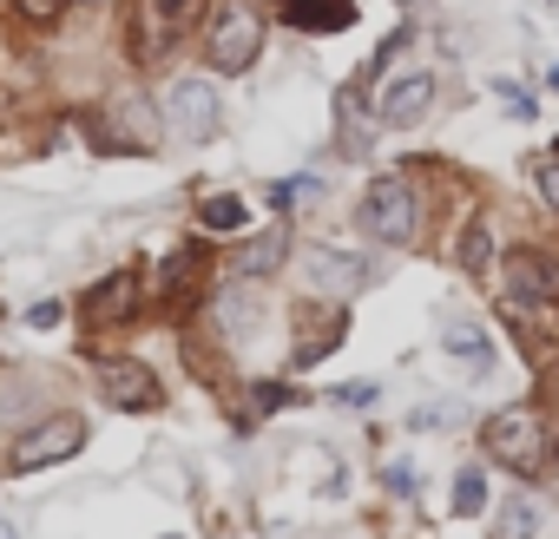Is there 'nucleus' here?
Masks as SVG:
<instances>
[{
  "label": "nucleus",
  "instance_id": "obj_1",
  "mask_svg": "<svg viewBox=\"0 0 559 539\" xmlns=\"http://www.w3.org/2000/svg\"><path fill=\"white\" fill-rule=\"evenodd\" d=\"M480 447H487L493 460H507L513 474H539V467H546V428H539L533 408H500V415H487V421H480Z\"/></svg>",
  "mask_w": 559,
  "mask_h": 539
},
{
  "label": "nucleus",
  "instance_id": "obj_2",
  "mask_svg": "<svg viewBox=\"0 0 559 539\" xmlns=\"http://www.w3.org/2000/svg\"><path fill=\"white\" fill-rule=\"evenodd\" d=\"M356 224H362L376 243H415L421 204H415V191H408L402 178H376V184L362 191V204H356Z\"/></svg>",
  "mask_w": 559,
  "mask_h": 539
},
{
  "label": "nucleus",
  "instance_id": "obj_3",
  "mask_svg": "<svg viewBox=\"0 0 559 539\" xmlns=\"http://www.w3.org/2000/svg\"><path fill=\"white\" fill-rule=\"evenodd\" d=\"M86 447V415H47L40 428H27L14 441V474H40V467H60Z\"/></svg>",
  "mask_w": 559,
  "mask_h": 539
},
{
  "label": "nucleus",
  "instance_id": "obj_4",
  "mask_svg": "<svg viewBox=\"0 0 559 539\" xmlns=\"http://www.w3.org/2000/svg\"><path fill=\"white\" fill-rule=\"evenodd\" d=\"M217 86L211 80H198V73H185V80H171V93H165V125L178 132V139H211L217 132Z\"/></svg>",
  "mask_w": 559,
  "mask_h": 539
},
{
  "label": "nucleus",
  "instance_id": "obj_5",
  "mask_svg": "<svg viewBox=\"0 0 559 539\" xmlns=\"http://www.w3.org/2000/svg\"><path fill=\"white\" fill-rule=\"evenodd\" d=\"M257 47H263V21L250 8H224L217 27H211V67L217 73H243L257 60Z\"/></svg>",
  "mask_w": 559,
  "mask_h": 539
},
{
  "label": "nucleus",
  "instance_id": "obj_6",
  "mask_svg": "<svg viewBox=\"0 0 559 539\" xmlns=\"http://www.w3.org/2000/svg\"><path fill=\"white\" fill-rule=\"evenodd\" d=\"M99 388H106V402H112V408H126V415H139V408H158V402H165L158 375H152L139 356H106V362H99Z\"/></svg>",
  "mask_w": 559,
  "mask_h": 539
},
{
  "label": "nucleus",
  "instance_id": "obj_7",
  "mask_svg": "<svg viewBox=\"0 0 559 539\" xmlns=\"http://www.w3.org/2000/svg\"><path fill=\"white\" fill-rule=\"evenodd\" d=\"M428 106H435V73H402V80H389V86H382L376 119H382V125H395V132H408V125H421V119H428Z\"/></svg>",
  "mask_w": 559,
  "mask_h": 539
},
{
  "label": "nucleus",
  "instance_id": "obj_8",
  "mask_svg": "<svg viewBox=\"0 0 559 539\" xmlns=\"http://www.w3.org/2000/svg\"><path fill=\"white\" fill-rule=\"evenodd\" d=\"M507 290L520 303H559V256L546 250H513L507 256Z\"/></svg>",
  "mask_w": 559,
  "mask_h": 539
},
{
  "label": "nucleus",
  "instance_id": "obj_9",
  "mask_svg": "<svg viewBox=\"0 0 559 539\" xmlns=\"http://www.w3.org/2000/svg\"><path fill=\"white\" fill-rule=\"evenodd\" d=\"M310 284L349 297V290L369 284V263H362V256H343V250H310Z\"/></svg>",
  "mask_w": 559,
  "mask_h": 539
},
{
  "label": "nucleus",
  "instance_id": "obj_10",
  "mask_svg": "<svg viewBox=\"0 0 559 539\" xmlns=\"http://www.w3.org/2000/svg\"><path fill=\"white\" fill-rule=\"evenodd\" d=\"M86 310H93L99 323L132 316V310H139V277H132V270H112V277H99V284H93V297H86Z\"/></svg>",
  "mask_w": 559,
  "mask_h": 539
},
{
  "label": "nucleus",
  "instance_id": "obj_11",
  "mask_svg": "<svg viewBox=\"0 0 559 539\" xmlns=\"http://www.w3.org/2000/svg\"><path fill=\"white\" fill-rule=\"evenodd\" d=\"M441 343H448V356H461V369L467 375H487L493 369V343H487V330L480 323H441Z\"/></svg>",
  "mask_w": 559,
  "mask_h": 539
},
{
  "label": "nucleus",
  "instance_id": "obj_12",
  "mask_svg": "<svg viewBox=\"0 0 559 539\" xmlns=\"http://www.w3.org/2000/svg\"><path fill=\"white\" fill-rule=\"evenodd\" d=\"M284 21H290V27H317V34H330V27H349L356 8H349V0H284Z\"/></svg>",
  "mask_w": 559,
  "mask_h": 539
},
{
  "label": "nucleus",
  "instance_id": "obj_13",
  "mask_svg": "<svg viewBox=\"0 0 559 539\" xmlns=\"http://www.w3.org/2000/svg\"><path fill=\"white\" fill-rule=\"evenodd\" d=\"M284 250H290V237H284V230H257V237L237 250V277H270V270L284 263Z\"/></svg>",
  "mask_w": 559,
  "mask_h": 539
},
{
  "label": "nucleus",
  "instance_id": "obj_14",
  "mask_svg": "<svg viewBox=\"0 0 559 539\" xmlns=\"http://www.w3.org/2000/svg\"><path fill=\"white\" fill-rule=\"evenodd\" d=\"M198 224H204L211 237H230V230H243V224H250V204H243L237 191H217V197H204Z\"/></svg>",
  "mask_w": 559,
  "mask_h": 539
},
{
  "label": "nucleus",
  "instance_id": "obj_15",
  "mask_svg": "<svg viewBox=\"0 0 559 539\" xmlns=\"http://www.w3.org/2000/svg\"><path fill=\"white\" fill-rule=\"evenodd\" d=\"M487 263H493V237H487V224L474 217V224L461 230V270H467V277H487Z\"/></svg>",
  "mask_w": 559,
  "mask_h": 539
},
{
  "label": "nucleus",
  "instance_id": "obj_16",
  "mask_svg": "<svg viewBox=\"0 0 559 539\" xmlns=\"http://www.w3.org/2000/svg\"><path fill=\"white\" fill-rule=\"evenodd\" d=\"M480 506H487V474H480V467H461V474H454V513L474 519Z\"/></svg>",
  "mask_w": 559,
  "mask_h": 539
},
{
  "label": "nucleus",
  "instance_id": "obj_17",
  "mask_svg": "<svg viewBox=\"0 0 559 539\" xmlns=\"http://www.w3.org/2000/svg\"><path fill=\"white\" fill-rule=\"evenodd\" d=\"M533 532H539V506H533V500H507L493 539H533Z\"/></svg>",
  "mask_w": 559,
  "mask_h": 539
},
{
  "label": "nucleus",
  "instance_id": "obj_18",
  "mask_svg": "<svg viewBox=\"0 0 559 539\" xmlns=\"http://www.w3.org/2000/svg\"><path fill=\"white\" fill-rule=\"evenodd\" d=\"M343 330H349V316H336L330 330H317V336H310V343L297 349V369H310V362H323V356H330V349L343 343Z\"/></svg>",
  "mask_w": 559,
  "mask_h": 539
},
{
  "label": "nucleus",
  "instance_id": "obj_19",
  "mask_svg": "<svg viewBox=\"0 0 559 539\" xmlns=\"http://www.w3.org/2000/svg\"><path fill=\"white\" fill-rule=\"evenodd\" d=\"M198 270H204V250H178V256L165 263V297H178L185 277H198Z\"/></svg>",
  "mask_w": 559,
  "mask_h": 539
},
{
  "label": "nucleus",
  "instance_id": "obj_20",
  "mask_svg": "<svg viewBox=\"0 0 559 539\" xmlns=\"http://www.w3.org/2000/svg\"><path fill=\"white\" fill-rule=\"evenodd\" d=\"M533 184H539V204L559 211V158H539V165H533Z\"/></svg>",
  "mask_w": 559,
  "mask_h": 539
},
{
  "label": "nucleus",
  "instance_id": "obj_21",
  "mask_svg": "<svg viewBox=\"0 0 559 539\" xmlns=\"http://www.w3.org/2000/svg\"><path fill=\"white\" fill-rule=\"evenodd\" d=\"M284 402H290V388H276V382H257V388H250V408H257V415L284 408Z\"/></svg>",
  "mask_w": 559,
  "mask_h": 539
},
{
  "label": "nucleus",
  "instance_id": "obj_22",
  "mask_svg": "<svg viewBox=\"0 0 559 539\" xmlns=\"http://www.w3.org/2000/svg\"><path fill=\"white\" fill-rule=\"evenodd\" d=\"M493 93L507 99V112H513V119H533V93H526V86H507V80H500Z\"/></svg>",
  "mask_w": 559,
  "mask_h": 539
},
{
  "label": "nucleus",
  "instance_id": "obj_23",
  "mask_svg": "<svg viewBox=\"0 0 559 539\" xmlns=\"http://www.w3.org/2000/svg\"><path fill=\"white\" fill-rule=\"evenodd\" d=\"M60 316H67V303H60V297H47V303H34V310H27V323H34V330H60Z\"/></svg>",
  "mask_w": 559,
  "mask_h": 539
},
{
  "label": "nucleus",
  "instance_id": "obj_24",
  "mask_svg": "<svg viewBox=\"0 0 559 539\" xmlns=\"http://www.w3.org/2000/svg\"><path fill=\"white\" fill-rule=\"evenodd\" d=\"M14 8H21L27 21H60V14H67V0H14Z\"/></svg>",
  "mask_w": 559,
  "mask_h": 539
},
{
  "label": "nucleus",
  "instance_id": "obj_25",
  "mask_svg": "<svg viewBox=\"0 0 559 539\" xmlns=\"http://www.w3.org/2000/svg\"><path fill=\"white\" fill-rule=\"evenodd\" d=\"M191 14H198V0H158V21L165 27H185Z\"/></svg>",
  "mask_w": 559,
  "mask_h": 539
},
{
  "label": "nucleus",
  "instance_id": "obj_26",
  "mask_svg": "<svg viewBox=\"0 0 559 539\" xmlns=\"http://www.w3.org/2000/svg\"><path fill=\"white\" fill-rule=\"evenodd\" d=\"M336 402L343 408H369L376 402V382H349V388H336Z\"/></svg>",
  "mask_w": 559,
  "mask_h": 539
},
{
  "label": "nucleus",
  "instance_id": "obj_27",
  "mask_svg": "<svg viewBox=\"0 0 559 539\" xmlns=\"http://www.w3.org/2000/svg\"><path fill=\"white\" fill-rule=\"evenodd\" d=\"M382 480H389V487H395V493H415V474H408V467H402V460H395V467H389V474H382Z\"/></svg>",
  "mask_w": 559,
  "mask_h": 539
},
{
  "label": "nucleus",
  "instance_id": "obj_28",
  "mask_svg": "<svg viewBox=\"0 0 559 539\" xmlns=\"http://www.w3.org/2000/svg\"><path fill=\"white\" fill-rule=\"evenodd\" d=\"M448 415H454V408H441V402H435V408H421V415H415V428H441Z\"/></svg>",
  "mask_w": 559,
  "mask_h": 539
},
{
  "label": "nucleus",
  "instance_id": "obj_29",
  "mask_svg": "<svg viewBox=\"0 0 559 539\" xmlns=\"http://www.w3.org/2000/svg\"><path fill=\"white\" fill-rule=\"evenodd\" d=\"M0 539H14V526H8V519H0Z\"/></svg>",
  "mask_w": 559,
  "mask_h": 539
},
{
  "label": "nucleus",
  "instance_id": "obj_30",
  "mask_svg": "<svg viewBox=\"0 0 559 539\" xmlns=\"http://www.w3.org/2000/svg\"><path fill=\"white\" fill-rule=\"evenodd\" d=\"M408 8H421V0H408Z\"/></svg>",
  "mask_w": 559,
  "mask_h": 539
}]
</instances>
